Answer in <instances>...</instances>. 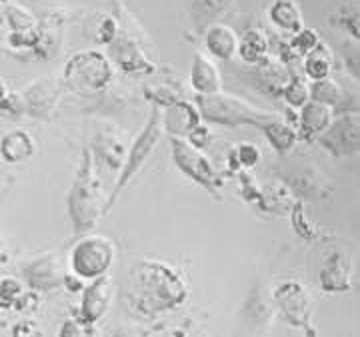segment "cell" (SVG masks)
I'll use <instances>...</instances> for the list:
<instances>
[{
  "instance_id": "cell-23",
  "label": "cell",
  "mask_w": 360,
  "mask_h": 337,
  "mask_svg": "<svg viewBox=\"0 0 360 337\" xmlns=\"http://www.w3.org/2000/svg\"><path fill=\"white\" fill-rule=\"evenodd\" d=\"M37 153V141L26 129H14L0 139V157L8 165L25 163Z\"/></svg>"
},
{
  "instance_id": "cell-21",
  "label": "cell",
  "mask_w": 360,
  "mask_h": 337,
  "mask_svg": "<svg viewBox=\"0 0 360 337\" xmlns=\"http://www.w3.org/2000/svg\"><path fill=\"white\" fill-rule=\"evenodd\" d=\"M205 47L208 56L219 61H232L238 49V35L232 26L224 23H212L205 28Z\"/></svg>"
},
{
  "instance_id": "cell-41",
  "label": "cell",
  "mask_w": 360,
  "mask_h": 337,
  "mask_svg": "<svg viewBox=\"0 0 360 337\" xmlns=\"http://www.w3.org/2000/svg\"><path fill=\"white\" fill-rule=\"evenodd\" d=\"M0 115L6 118L25 117V101L20 91H8L0 97Z\"/></svg>"
},
{
  "instance_id": "cell-34",
  "label": "cell",
  "mask_w": 360,
  "mask_h": 337,
  "mask_svg": "<svg viewBox=\"0 0 360 337\" xmlns=\"http://www.w3.org/2000/svg\"><path fill=\"white\" fill-rule=\"evenodd\" d=\"M319 42H321L319 32H316L314 28L302 26L298 32L290 35V40L281 49V54H283V52H288V56L284 59V63L290 65V59H304L312 49H316Z\"/></svg>"
},
{
  "instance_id": "cell-1",
  "label": "cell",
  "mask_w": 360,
  "mask_h": 337,
  "mask_svg": "<svg viewBox=\"0 0 360 337\" xmlns=\"http://www.w3.org/2000/svg\"><path fill=\"white\" fill-rule=\"evenodd\" d=\"M188 298V286L176 271L162 261H139L127 275L124 299L134 315L155 319L158 315L174 312Z\"/></svg>"
},
{
  "instance_id": "cell-46",
  "label": "cell",
  "mask_w": 360,
  "mask_h": 337,
  "mask_svg": "<svg viewBox=\"0 0 360 337\" xmlns=\"http://www.w3.org/2000/svg\"><path fill=\"white\" fill-rule=\"evenodd\" d=\"M13 337H42V331L37 321L32 319H25V321H18L13 327Z\"/></svg>"
},
{
  "instance_id": "cell-7",
  "label": "cell",
  "mask_w": 360,
  "mask_h": 337,
  "mask_svg": "<svg viewBox=\"0 0 360 337\" xmlns=\"http://www.w3.org/2000/svg\"><path fill=\"white\" fill-rule=\"evenodd\" d=\"M110 51V61L112 65L130 77H144V75H155L156 63L148 56L146 44L141 37L129 25L118 23V32L115 40L108 44Z\"/></svg>"
},
{
  "instance_id": "cell-50",
  "label": "cell",
  "mask_w": 360,
  "mask_h": 337,
  "mask_svg": "<svg viewBox=\"0 0 360 337\" xmlns=\"http://www.w3.org/2000/svg\"><path fill=\"white\" fill-rule=\"evenodd\" d=\"M8 261H11V255H8V251H6V247L0 243V267H4V265H8Z\"/></svg>"
},
{
  "instance_id": "cell-26",
  "label": "cell",
  "mask_w": 360,
  "mask_h": 337,
  "mask_svg": "<svg viewBox=\"0 0 360 337\" xmlns=\"http://www.w3.org/2000/svg\"><path fill=\"white\" fill-rule=\"evenodd\" d=\"M258 129L262 130L264 139L269 141L270 147L274 149V153H278V155H288L298 141L295 125L281 121L278 117L264 121L262 125H258Z\"/></svg>"
},
{
  "instance_id": "cell-16",
  "label": "cell",
  "mask_w": 360,
  "mask_h": 337,
  "mask_svg": "<svg viewBox=\"0 0 360 337\" xmlns=\"http://www.w3.org/2000/svg\"><path fill=\"white\" fill-rule=\"evenodd\" d=\"M115 295L116 287L110 275H101V277L92 279L89 286L82 287L78 317L86 324L96 325L108 313Z\"/></svg>"
},
{
  "instance_id": "cell-18",
  "label": "cell",
  "mask_w": 360,
  "mask_h": 337,
  "mask_svg": "<svg viewBox=\"0 0 360 337\" xmlns=\"http://www.w3.org/2000/svg\"><path fill=\"white\" fill-rule=\"evenodd\" d=\"M319 283L326 293H347L352 289V263L342 251H333L319 273Z\"/></svg>"
},
{
  "instance_id": "cell-45",
  "label": "cell",
  "mask_w": 360,
  "mask_h": 337,
  "mask_svg": "<svg viewBox=\"0 0 360 337\" xmlns=\"http://www.w3.org/2000/svg\"><path fill=\"white\" fill-rule=\"evenodd\" d=\"M39 307V293L37 291H22V295L16 299L13 310L20 313H28L34 312Z\"/></svg>"
},
{
  "instance_id": "cell-22",
  "label": "cell",
  "mask_w": 360,
  "mask_h": 337,
  "mask_svg": "<svg viewBox=\"0 0 360 337\" xmlns=\"http://www.w3.org/2000/svg\"><path fill=\"white\" fill-rule=\"evenodd\" d=\"M191 87L196 94H212L222 91L219 66L206 52H194L191 63Z\"/></svg>"
},
{
  "instance_id": "cell-2",
  "label": "cell",
  "mask_w": 360,
  "mask_h": 337,
  "mask_svg": "<svg viewBox=\"0 0 360 337\" xmlns=\"http://www.w3.org/2000/svg\"><path fill=\"white\" fill-rule=\"evenodd\" d=\"M106 199L90 149H82L72 185L66 195V211L77 237L86 235L106 215Z\"/></svg>"
},
{
  "instance_id": "cell-48",
  "label": "cell",
  "mask_w": 360,
  "mask_h": 337,
  "mask_svg": "<svg viewBox=\"0 0 360 337\" xmlns=\"http://www.w3.org/2000/svg\"><path fill=\"white\" fill-rule=\"evenodd\" d=\"M112 337H141V333L134 331L132 327H118L115 333H112Z\"/></svg>"
},
{
  "instance_id": "cell-36",
  "label": "cell",
  "mask_w": 360,
  "mask_h": 337,
  "mask_svg": "<svg viewBox=\"0 0 360 337\" xmlns=\"http://www.w3.org/2000/svg\"><path fill=\"white\" fill-rule=\"evenodd\" d=\"M4 23L11 26V32H26V30H34L39 20L34 18V14L22 4L8 0L4 4Z\"/></svg>"
},
{
  "instance_id": "cell-20",
  "label": "cell",
  "mask_w": 360,
  "mask_h": 337,
  "mask_svg": "<svg viewBox=\"0 0 360 337\" xmlns=\"http://www.w3.org/2000/svg\"><path fill=\"white\" fill-rule=\"evenodd\" d=\"M298 111L300 113L296 117L295 129L300 141H314L335 117L330 106L316 103V101H310V99Z\"/></svg>"
},
{
  "instance_id": "cell-4",
  "label": "cell",
  "mask_w": 360,
  "mask_h": 337,
  "mask_svg": "<svg viewBox=\"0 0 360 337\" xmlns=\"http://www.w3.org/2000/svg\"><path fill=\"white\" fill-rule=\"evenodd\" d=\"M196 109L200 113V118L206 123H214L222 127H243V125H252L258 127L269 118L278 117L274 111H266L250 104L240 97H234L229 92H212V94H196Z\"/></svg>"
},
{
  "instance_id": "cell-33",
  "label": "cell",
  "mask_w": 360,
  "mask_h": 337,
  "mask_svg": "<svg viewBox=\"0 0 360 337\" xmlns=\"http://www.w3.org/2000/svg\"><path fill=\"white\" fill-rule=\"evenodd\" d=\"M330 25L342 30L347 39H360V11L359 0H342V4L330 16Z\"/></svg>"
},
{
  "instance_id": "cell-49",
  "label": "cell",
  "mask_w": 360,
  "mask_h": 337,
  "mask_svg": "<svg viewBox=\"0 0 360 337\" xmlns=\"http://www.w3.org/2000/svg\"><path fill=\"white\" fill-rule=\"evenodd\" d=\"M156 337H188V336H186V331H182V329H167V331L158 333Z\"/></svg>"
},
{
  "instance_id": "cell-40",
  "label": "cell",
  "mask_w": 360,
  "mask_h": 337,
  "mask_svg": "<svg viewBox=\"0 0 360 337\" xmlns=\"http://www.w3.org/2000/svg\"><path fill=\"white\" fill-rule=\"evenodd\" d=\"M292 223H295V231L302 239H309V241H314V239H319L322 235V231L319 227H314L310 221H307L304 217V209H302V201H296L295 207H292Z\"/></svg>"
},
{
  "instance_id": "cell-39",
  "label": "cell",
  "mask_w": 360,
  "mask_h": 337,
  "mask_svg": "<svg viewBox=\"0 0 360 337\" xmlns=\"http://www.w3.org/2000/svg\"><path fill=\"white\" fill-rule=\"evenodd\" d=\"M25 286L20 279L11 277V275H4L0 277V310H13L16 299L22 295Z\"/></svg>"
},
{
  "instance_id": "cell-30",
  "label": "cell",
  "mask_w": 360,
  "mask_h": 337,
  "mask_svg": "<svg viewBox=\"0 0 360 337\" xmlns=\"http://www.w3.org/2000/svg\"><path fill=\"white\" fill-rule=\"evenodd\" d=\"M234 0H194L193 2V23L198 32H205V28L212 23H219L224 14L229 13Z\"/></svg>"
},
{
  "instance_id": "cell-5",
  "label": "cell",
  "mask_w": 360,
  "mask_h": 337,
  "mask_svg": "<svg viewBox=\"0 0 360 337\" xmlns=\"http://www.w3.org/2000/svg\"><path fill=\"white\" fill-rule=\"evenodd\" d=\"M162 135H165V129H162V109L153 104L150 117L146 121V125L142 127L139 137L134 139V143L129 145V153H127V159H124L122 167L118 171V179H116L115 189H112V193L108 195V199H106V213H110V209L115 207L120 193L129 187L130 181L144 168L148 157L153 155L156 145L160 143Z\"/></svg>"
},
{
  "instance_id": "cell-43",
  "label": "cell",
  "mask_w": 360,
  "mask_h": 337,
  "mask_svg": "<svg viewBox=\"0 0 360 337\" xmlns=\"http://www.w3.org/2000/svg\"><path fill=\"white\" fill-rule=\"evenodd\" d=\"M340 56H342V65L348 71V75L359 80V40H345L340 49Z\"/></svg>"
},
{
  "instance_id": "cell-38",
  "label": "cell",
  "mask_w": 360,
  "mask_h": 337,
  "mask_svg": "<svg viewBox=\"0 0 360 337\" xmlns=\"http://www.w3.org/2000/svg\"><path fill=\"white\" fill-rule=\"evenodd\" d=\"M281 99L286 101L288 106L292 109H300L302 104L309 101V82H307V77L302 75H292V78L288 80V85L284 87Z\"/></svg>"
},
{
  "instance_id": "cell-14",
  "label": "cell",
  "mask_w": 360,
  "mask_h": 337,
  "mask_svg": "<svg viewBox=\"0 0 360 337\" xmlns=\"http://www.w3.org/2000/svg\"><path fill=\"white\" fill-rule=\"evenodd\" d=\"M292 75L295 73L290 65H286L278 54L274 56L270 52L257 65H248V78L252 80V85L272 99H281L284 87L288 85Z\"/></svg>"
},
{
  "instance_id": "cell-12",
  "label": "cell",
  "mask_w": 360,
  "mask_h": 337,
  "mask_svg": "<svg viewBox=\"0 0 360 337\" xmlns=\"http://www.w3.org/2000/svg\"><path fill=\"white\" fill-rule=\"evenodd\" d=\"M65 261L58 253L46 251L40 253L22 265V279L30 291L51 293L65 286Z\"/></svg>"
},
{
  "instance_id": "cell-29",
  "label": "cell",
  "mask_w": 360,
  "mask_h": 337,
  "mask_svg": "<svg viewBox=\"0 0 360 337\" xmlns=\"http://www.w3.org/2000/svg\"><path fill=\"white\" fill-rule=\"evenodd\" d=\"M335 68V52L330 51L328 44L324 42H319L316 49L304 56V77L310 78V80H319V78L330 77Z\"/></svg>"
},
{
  "instance_id": "cell-13",
  "label": "cell",
  "mask_w": 360,
  "mask_h": 337,
  "mask_svg": "<svg viewBox=\"0 0 360 337\" xmlns=\"http://www.w3.org/2000/svg\"><path fill=\"white\" fill-rule=\"evenodd\" d=\"M94 163H101L108 171H120L127 153H129V141L124 130L115 123H101V127L94 130L92 147H89Z\"/></svg>"
},
{
  "instance_id": "cell-27",
  "label": "cell",
  "mask_w": 360,
  "mask_h": 337,
  "mask_svg": "<svg viewBox=\"0 0 360 337\" xmlns=\"http://www.w3.org/2000/svg\"><path fill=\"white\" fill-rule=\"evenodd\" d=\"M270 52V40L266 32L258 26H248L245 32L238 37V49L236 54L245 61L246 65H257Z\"/></svg>"
},
{
  "instance_id": "cell-28",
  "label": "cell",
  "mask_w": 360,
  "mask_h": 337,
  "mask_svg": "<svg viewBox=\"0 0 360 337\" xmlns=\"http://www.w3.org/2000/svg\"><path fill=\"white\" fill-rule=\"evenodd\" d=\"M246 317L255 325H266L272 321L274 315V301L264 291V286H255L245 303Z\"/></svg>"
},
{
  "instance_id": "cell-51",
  "label": "cell",
  "mask_w": 360,
  "mask_h": 337,
  "mask_svg": "<svg viewBox=\"0 0 360 337\" xmlns=\"http://www.w3.org/2000/svg\"><path fill=\"white\" fill-rule=\"evenodd\" d=\"M4 92H6V87H4V80L0 78V97H2Z\"/></svg>"
},
{
  "instance_id": "cell-9",
  "label": "cell",
  "mask_w": 360,
  "mask_h": 337,
  "mask_svg": "<svg viewBox=\"0 0 360 337\" xmlns=\"http://www.w3.org/2000/svg\"><path fill=\"white\" fill-rule=\"evenodd\" d=\"M272 301L274 307L283 313V317L290 325L298 329H304L310 337H314V327H312V298L307 291V287L300 281H283L272 291Z\"/></svg>"
},
{
  "instance_id": "cell-24",
  "label": "cell",
  "mask_w": 360,
  "mask_h": 337,
  "mask_svg": "<svg viewBox=\"0 0 360 337\" xmlns=\"http://www.w3.org/2000/svg\"><path fill=\"white\" fill-rule=\"evenodd\" d=\"M266 16L281 32L295 35L304 26V16L296 0H270Z\"/></svg>"
},
{
  "instance_id": "cell-6",
  "label": "cell",
  "mask_w": 360,
  "mask_h": 337,
  "mask_svg": "<svg viewBox=\"0 0 360 337\" xmlns=\"http://www.w3.org/2000/svg\"><path fill=\"white\" fill-rule=\"evenodd\" d=\"M116 247L104 235H82L70 251V269L82 281L106 275L115 263Z\"/></svg>"
},
{
  "instance_id": "cell-11",
  "label": "cell",
  "mask_w": 360,
  "mask_h": 337,
  "mask_svg": "<svg viewBox=\"0 0 360 337\" xmlns=\"http://www.w3.org/2000/svg\"><path fill=\"white\" fill-rule=\"evenodd\" d=\"M281 181L286 183V187L292 191L295 199L302 201V203L304 201H326L335 191L333 179L314 163H302L286 173H281Z\"/></svg>"
},
{
  "instance_id": "cell-25",
  "label": "cell",
  "mask_w": 360,
  "mask_h": 337,
  "mask_svg": "<svg viewBox=\"0 0 360 337\" xmlns=\"http://www.w3.org/2000/svg\"><path fill=\"white\" fill-rule=\"evenodd\" d=\"M296 199L292 191L283 181H272L264 187H260V197L257 201V207L264 213H288L295 207Z\"/></svg>"
},
{
  "instance_id": "cell-17",
  "label": "cell",
  "mask_w": 360,
  "mask_h": 337,
  "mask_svg": "<svg viewBox=\"0 0 360 337\" xmlns=\"http://www.w3.org/2000/svg\"><path fill=\"white\" fill-rule=\"evenodd\" d=\"M66 26V16L60 11L46 14L44 20L37 25V42L32 47V54L40 61H49L56 56L63 44V32Z\"/></svg>"
},
{
  "instance_id": "cell-3",
  "label": "cell",
  "mask_w": 360,
  "mask_h": 337,
  "mask_svg": "<svg viewBox=\"0 0 360 337\" xmlns=\"http://www.w3.org/2000/svg\"><path fill=\"white\" fill-rule=\"evenodd\" d=\"M60 82L68 91L90 99L115 82V65L106 52L96 49L80 51L68 59Z\"/></svg>"
},
{
  "instance_id": "cell-19",
  "label": "cell",
  "mask_w": 360,
  "mask_h": 337,
  "mask_svg": "<svg viewBox=\"0 0 360 337\" xmlns=\"http://www.w3.org/2000/svg\"><path fill=\"white\" fill-rule=\"evenodd\" d=\"M200 113L196 104L180 99L176 103L168 104L162 109V129L170 137L186 139V135L200 123Z\"/></svg>"
},
{
  "instance_id": "cell-47",
  "label": "cell",
  "mask_w": 360,
  "mask_h": 337,
  "mask_svg": "<svg viewBox=\"0 0 360 337\" xmlns=\"http://www.w3.org/2000/svg\"><path fill=\"white\" fill-rule=\"evenodd\" d=\"M65 287H68V291H72V293H77L80 291L82 287H84V281L77 277L75 273H66L65 275Z\"/></svg>"
},
{
  "instance_id": "cell-32",
  "label": "cell",
  "mask_w": 360,
  "mask_h": 337,
  "mask_svg": "<svg viewBox=\"0 0 360 337\" xmlns=\"http://www.w3.org/2000/svg\"><path fill=\"white\" fill-rule=\"evenodd\" d=\"M309 99L310 101H316V103L326 104L335 111L336 106L347 101L348 97L342 91V87L336 82L333 77L319 78V80H310L309 85Z\"/></svg>"
},
{
  "instance_id": "cell-31",
  "label": "cell",
  "mask_w": 360,
  "mask_h": 337,
  "mask_svg": "<svg viewBox=\"0 0 360 337\" xmlns=\"http://www.w3.org/2000/svg\"><path fill=\"white\" fill-rule=\"evenodd\" d=\"M84 32L94 44L108 47L118 32V16L106 13H96L90 16L84 26Z\"/></svg>"
},
{
  "instance_id": "cell-15",
  "label": "cell",
  "mask_w": 360,
  "mask_h": 337,
  "mask_svg": "<svg viewBox=\"0 0 360 337\" xmlns=\"http://www.w3.org/2000/svg\"><path fill=\"white\" fill-rule=\"evenodd\" d=\"M25 101V115L39 121H49L54 115L60 94H63V82L52 78H39L30 82L25 91H20Z\"/></svg>"
},
{
  "instance_id": "cell-44",
  "label": "cell",
  "mask_w": 360,
  "mask_h": 337,
  "mask_svg": "<svg viewBox=\"0 0 360 337\" xmlns=\"http://www.w3.org/2000/svg\"><path fill=\"white\" fill-rule=\"evenodd\" d=\"M212 139H214L212 130H210V127H208L206 123H202V121L186 135V141L193 145V147H196V149H200V151H205L206 147L212 143Z\"/></svg>"
},
{
  "instance_id": "cell-37",
  "label": "cell",
  "mask_w": 360,
  "mask_h": 337,
  "mask_svg": "<svg viewBox=\"0 0 360 337\" xmlns=\"http://www.w3.org/2000/svg\"><path fill=\"white\" fill-rule=\"evenodd\" d=\"M144 97L156 106L165 109L168 104L176 103L182 99V89L172 85V82H150V85H144Z\"/></svg>"
},
{
  "instance_id": "cell-35",
  "label": "cell",
  "mask_w": 360,
  "mask_h": 337,
  "mask_svg": "<svg viewBox=\"0 0 360 337\" xmlns=\"http://www.w3.org/2000/svg\"><path fill=\"white\" fill-rule=\"evenodd\" d=\"M260 161V151L257 145L252 143H238L236 147H232L229 151V171L232 175H238L243 171L255 168Z\"/></svg>"
},
{
  "instance_id": "cell-8",
  "label": "cell",
  "mask_w": 360,
  "mask_h": 337,
  "mask_svg": "<svg viewBox=\"0 0 360 337\" xmlns=\"http://www.w3.org/2000/svg\"><path fill=\"white\" fill-rule=\"evenodd\" d=\"M170 147H172V159L174 165L196 185H200L210 195H214L220 199V189L224 181L217 175V171L212 167V163L208 161V157L188 143L186 139L179 137H170Z\"/></svg>"
},
{
  "instance_id": "cell-42",
  "label": "cell",
  "mask_w": 360,
  "mask_h": 337,
  "mask_svg": "<svg viewBox=\"0 0 360 337\" xmlns=\"http://www.w3.org/2000/svg\"><path fill=\"white\" fill-rule=\"evenodd\" d=\"M58 337H98L96 325L86 324L80 317L75 319H66L65 324L58 329Z\"/></svg>"
},
{
  "instance_id": "cell-52",
  "label": "cell",
  "mask_w": 360,
  "mask_h": 337,
  "mask_svg": "<svg viewBox=\"0 0 360 337\" xmlns=\"http://www.w3.org/2000/svg\"><path fill=\"white\" fill-rule=\"evenodd\" d=\"M112 2V6H115V13H118L120 11V4H118V0H110Z\"/></svg>"
},
{
  "instance_id": "cell-10",
  "label": "cell",
  "mask_w": 360,
  "mask_h": 337,
  "mask_svg": "<svg viewBox=\"0 0 360 337\" xmlns=\"http://www.w3.org/2000/svg\"><path fill=\"white\" fill-rule=\"evenodd\" d=\"M324 151L335 157L359 155L360 121L359 113H338L328 127L314 139Z\"/></svg>"
}]
</instances>
